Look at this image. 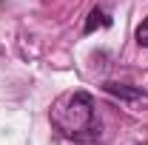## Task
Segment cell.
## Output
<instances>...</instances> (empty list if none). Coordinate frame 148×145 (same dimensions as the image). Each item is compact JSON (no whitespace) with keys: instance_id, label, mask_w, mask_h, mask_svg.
Masks as SVG:
<instances>
[{"instance_id":"4","label":"cell","mask_w":148,"mask_h":145,"mask_svg":"<svg viewBox=\"0 0 148 145\" xmlns=\"http://www.w3.org/2000/svg\"><path fill=\"white\" fill-rule=\"evenodd\" d=\"M137 43H140L143 49H148V17L137 26Z\"/></svg>"},{"instance_id":"2","label":"cell","mask_w":148,"mask_h":145,"mask_svg":"<svg viewBox=\"0 0 148 145\" xmlns=\"http://www.w3.org/2000/svg\"><path fill=\"white\" fill-rule=\"evenodd\" d=\"M103 88L108 91L111 97H117V100H143L145 97V91L143 88H134V85H125V83H103Z\"/></svg>"},{"instance_id":"3","label":"cell","mask_w":148,"mask_h":145,"mask_svg":"<svg viewBox=\"0 0 148 145\" xmlns=\"http://www.w3.org/2000/svg\"><path fill=\"white\" fill-rule=\"evenodd\" d=\"M100 26H111V17L103 12V9H91V14L86 20V34H91L94 29H100Z\"/></svg>"},{"instance_id":"5","label":"cell","mask_w":148,"mask_h":145,"mask_svg":"<svg viewBox=\"0 0 148 145\" xmlns=\"http://www.w3.org/2000/svg\"><path fill=\"white\" fill-rule=\"evenodd\" d=\"M140 145H145V142H140Z\"/></svg>"},{"instance_id":"1","label":"cell","mask_w":148,"mask_h":145,"mask_svg":"<svg viewBox=\"0 0 148 145\" xmlns=\"http://www.w3.org/2000/svg\"><path fill=\"white\" fill-rule=\"evenodd\" d=\"M51 125L74 142H97L103 137L100 120L94 114V100L88 91H71L63 94L51 105Z\"/></svg>"}]
</instances>
